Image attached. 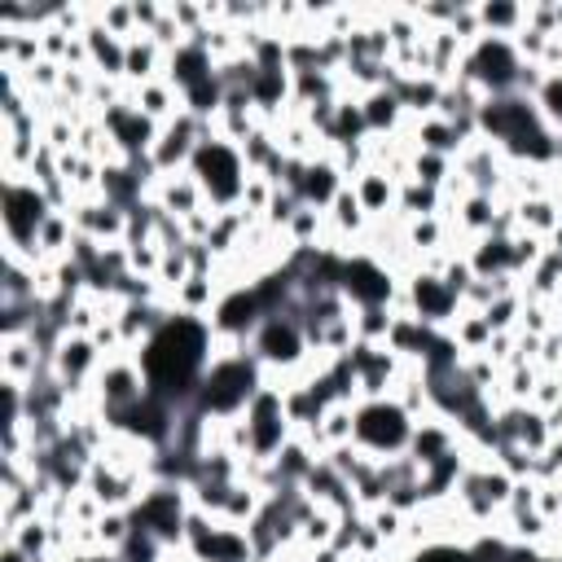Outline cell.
<instances>
[{"instance_id": "obj_6", "label": "cell", "mask_w": 562, "mask_h": 562, "mask_svg": "<svg viewBox=\"0 0 562 562\" xmlns=\"http://www.w3.org/2000/svg\"><path fill=\"white\" fill-rule=\"evenodd\" d=\"M338 290L347 294L351 307H378V303L391 307V299L400 294V277H395L382 259H373V255H364V250H351V255H342Z\"/></svg>"}, {"instance_id": "obj_12", "label": "cell", "mask_w": 562, "mask_h": 562, "mask_svg": "<svg viewBox=\"0 0 562 562\" xmlns=\"http://www.w3.org/2000/svg\"><path fill=\"white\" fill-rule=\"evenodd\" d=\"M474 18H479V31H483V35L514 40V35L527 26V4H505V0H492V4H474Z\"/></svg>"}, {"instance_id": "obj_2", "label": "cell", "mask_w": 562, "mask_h": 562, "mask_svg": "<svg viewBox=\"0 0 562 562\" xmlns=\"http://www.w3.org/2000/svg\"><path fill=\"white\" fill-rule=\"evenodd\" d=\"M189 176L202 184V193H206V202H211L215 211H233V206H241V184H246L250 167H246V158H241V149H237L233 140H224V136L211 132V136L193 149Z\"/></svg>"}, {"instance_id": "obj_8", "label": "cell", "mask_w": 562, "mask_h": 562, "mask_svg": "<svg viewBox=\"0 0 562 562\" xmlns=\"http://www.w3.org/2000/svg\"><path fill=\"white\" fill-rule=\"evenodd\" d=\"M351 184V193L360 198V206H364V215L369 220H386V215H395V206H400V180H391L382 167H364L356 180H347Z\"/></svg>"}, {"instance_id": "obj_3", "label": "cell", "mask_w": 562, "mask_h": 562, "mask_svg": "<svg viewBox=\"0 0 562 562\" xmlns=\"http://www.w3.org/2000/svg\"><path fill=\"white\" fill-rule=\"evenodd\" d=\"M0 202H4V215H0L4 220V250H22V255L35 259V237H40L44 220L53 215L48 193L31 176H4Z\"/></svg>"}, {"instance_id": "obj_13", "label": "cell", "mask_w": 562, "mask_h": 562, "mask_svg": "<svg viewBox=\"0 0 562 562\" xmlns=\"http://www.w3.org/2000/svg\"><path fill=\"white\" fill-rule=\"evenodd\" d=\"M448 334H452V342L461 347V356H479V351H487V342H492V325L483 321V312H457L452 325H448Z\"/></svg>"}, {"instance_id": "obj_10", "label": "cell", "mask_w": 562, "mask_h": 562, "mask_svg": "<svg viewBox=\"0 0 562 562\" xmlns=\"http://www.w3.org/2000/svg\"><path fill=\"white\" fill-rule=\"evenodd\" d=\"M162 75H167V53L149 35H132L127 40V57H123V83L140 88V83L162 79Z\"/></svg>"}, {"instance_id": "obj_7", "label": "cell", "mask_w": 562, "mask_h": 562, "mask_svg": "<svg viewBox=\"0 0 562 562\" xmlns=\"http://www.w3.org/2000/svg\"><path fill=\"white\" fill-rule=\"evenodd\" d=\"M44 369H48V351L31 334H4V342H0V378H13V382L31 386Z\"/></svg>"}, {"instance_id": "obj_5", "label": "cell", "mask_w": 562, "mask_h": 562, "mask_svg": "<svg viewBox=\"0 0 562 562\" xmlns=\"http://www.w3.org/2000/svg\"><path fill=\"white\" fill-rule=\"evenodd\" d=\"M145 395H149V382H145V369H140V360H136V351H114V356H105V364H101V373H97V382H92V400H97L105 426H110L114 417H123L127 408H136Z\"/></svg>"}, {"instance_id": "obj_4", "label": "cell", "mask_w": 562, "mask_h": 562, "mask_svg": "<svg viewBox=\"0 0 562 562\" xmlns=\"http://www.w3.org/2000/svg\"><path fill=\"white\" fill-rule=\"evenodd\" d=\"M413 417L400 408L395 395L386 400H360L356 404V448L373 461H386V457H400L408 452V439H413Z\"/></svg>"}, {"instance_id": "obj_1", "label": "cell", "mask_w": 562, "mask_h": 562, "mask_svg": "<svg viewBox=\"0 0 562 562\" xmlns=\"http://www.w3.org/2000/svg\"><path fill=\"white\" fill-rule=\"evenodd\" d=\"M211 342H215L211 321L167 312V321L136 351V360L145 369V382H149V395H158L176 408H189L193 395H198V382L211 364Z\"/></svg>"}, {"instance_id": "obj_11", "label": "cell", "mask_w": 562, "mask_h": 562, "mask_svg": "<svg viewBox=\"0 0 562 562\" xmlns=\"http://www.w3.org/2000/svg\"><path fill=\"white\" fill-rule=\"evenodd\" d=\"M132 105L145 114V119H154L158 127H167L180 110H184V101H180V92H176V83L162 75V79H149V83H140V88H132Z\"/></svg>"}, {"instance_id": "obj_9", "label": "cell", "mask_w": 562, "mask_h": 562, "mask_svg": "<svg viewBox=\"0 0 562 562\" xmlns=\"http://www.w3.org/2000/svg\"><path fill=\"white\" fill-rule=\"evenodd\" d=\"M342 189H347V176L334 167V158H329V149H325L321 158H312V162H307L303 184H299V202H307V206H321V211H325Z\"/></svg>"}, {"instance_id": "obj_15", "label": "cell", "mask_w": 562, "mask_h": 562, "mask_svg": "<svg viewBox=\"0 0 562 562\" xmlns=\"http://www.w3.org/2000/svg\"><path fill=\"white\" fill-rule=\"evenodd\" d=\"M549 250H553V255H558V259H562V224H558V228H553V237H549Z\"/></svg>"}, {"instance_id": "obj_14", "label": "cell", "mask_w": 562, "mask_h": 562, "mask_svg": "<svg viewBox=\"0 0 562 562\" xmlns=\"http://www.w3.org/2000/svg\"><path fill=\"white\" fill-rule=\"evenodd\" d=\"M531 101H536L540 119H544L553 132H562V75H544V83H540V92H536Z\"/></svg>"}]
</instances>
